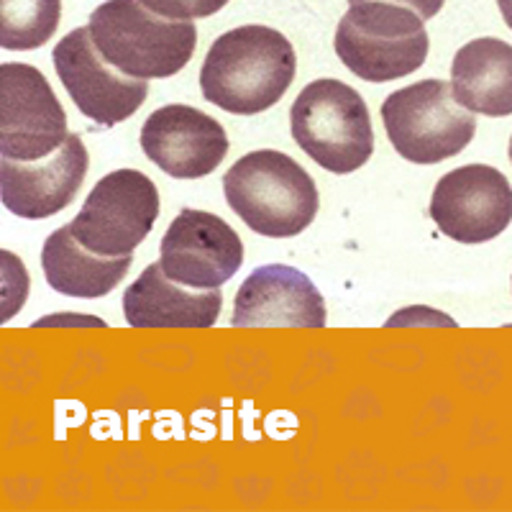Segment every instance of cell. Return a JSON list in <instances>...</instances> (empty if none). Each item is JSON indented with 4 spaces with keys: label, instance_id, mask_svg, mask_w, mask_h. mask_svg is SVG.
Returning <instances> with one entry per match:
<instances>
[{
    "label": "cell",
    "instance_id": "11",
    "mask_svg": "<svg viewBox=\"0 0 512 512\" xmlns=\"http://www.w3.org/2000/svg\"><path fill=\"white\" fill-rule=\"evenodd\" d=\"M159 262L169 280L192 290H218L244 264V244L223 218L185 208L159 241Z\"/></svg>",
    "mask_w": 512,
    "mask_h": 512
},
{
    "label": "cell",
    "instance_id": "16",
    "mask_svg": "<svg viewBox=\"0 0 512 512\" xmlns=\"http://www.w3.org/2000/svg\"><path fill=\"white\" fill-rule=\"evenodd\" d=\"M451 88L466 111L489 118L512 116V47L484 36L456 52L451 64Z\"/></svg>",
    "mask_w": 512,
    "mask_h": 512
},
{
    "label": "cell",
    "instance_id": "12",
    "mask_svg": "<svg viewBox=\"0 0 512 512\" xmlns=\"http://www.w3.org/2000/svg\"><path fill=\"white\" fill-rule=\"evenodd\" d=\"M141 149L162 172L198 180L216 172L228 154V136L216 118L190 105H164L141 126Z\"/></svg>",
    "mask_w": 512,
    "mask_h": 512
},
{
    "label": "cell",
    "instance_id": "7",
    "mask_svg": "<svg viewBox=\"0 0 512 512\" xmlns=\"http://www.w3.org/2000/svg\"><path fill=\"white\" fill-rule=\"evenodd\" d=\"M159 218V190L139 169H116L93 187L70 231L98 256H131Z\"/></svg>",
    "mask_w": 512,
    "mask_h": 512
},
{
    "label": "cell",
    "instance_id": "13",
    "mask_svg": "<svg viewBox=\"0 0 512 512\" xmlns=\"http://www.w3.org/2000/svg\"><path fill=\"white\" fill-rule=\"evenodd\" d=\"M88 167V149L77 134L67 136L57 152L36 162L0 157V200L13 216L41 221L75 200Z\"/></svg>",
    "mask_w": 512,
    "mask_h": 512
},
{
    "label": "cell",
    "instance_id": "22",
    "mask_svg": "<svg viewBox=\"0 0 512 512\" xmlns=\"http://www.w3.org/2000/svg\"><path fill=\"white\" fill-rule=\"evenodd\" d=\"M510 162H512V136H510Z\"/></svg>",
    "mask_w": 512,
    "mask_h": 512
},
{
    "label": "cell",
    "instance_id": "10",
    "mask_svg": "<svg viewBox=\"0 0 512 512\" xmlns=\"http://www.w3.org/2000/svg\"><path fill=\"white\" fill-rule=\"evenodd\" d=\"M428 216L448 239L484 244L512 223V187L500 169L487 164L451 169L433 190Z\"/></svg>",
    "mask_w": 512,
    "mask_h": 512
},
{
    "label": "cell",
    "instance_id": "20",
    "mask_svg": "<svg viewBox=\"0 0 512 512\" xmlns=\"http://www.w3.org/2000/svg\"><path fill=\"white\" fill-rule=\"evenodd\" d=\"M349 3L351 6H356V3H364V0H349ZM387 3H397V6L402 3V6L413 8L423 21H428V18H433L438 11H441L446 0H387Z\"/></svg>",
    "mask_w": 512,
    "mask_h": 512
},
{
    "label": "cell",
    "instance_id": "17",
    "mask_svg": "<svg viewBox=\"0 0 512 512\" xmlns=\"http://www.w3.org/2000/svg\"><path fill=\"white\" fill-rule=\"evenodd\" d=\"M41 267L52 290L70 297H103L126 277L131 256H98L62 226L44 241Z\"/></svg>",
    "mask_w": 512,
    "mask_h": 512
},
{
    "label": "cell",
    "instance_id": "21",
    "mask_svg": "<svg viewBox=\"0 0 512 512\" xmlns=\"http://www.w3.org/2000/svg\"><path fill=\"white\" fill-rule=\"evenodd\" d=\"M497 6H500L502 18H505V24L512 29V0H497Z\"/></svg>",
    "mask_w": 512,
    "mask_h": 512
},
{
    "label": "cell",
    "instance_id": "9",
    "mask_svg": "<svg viewBox=\"0 0 512 512\" xmlns=\"http://www.w3.org/2000/svg\"><path fill=\"white\" fill-rule=\"evenodd\" d=\"M54 70L77 111L105 128L134 116L149 95V82L123 75L105 62L90 26L70 31L54 47Z\"/></svg>",
    "mask_w": 512,
    "mask_h": 512
},
{
    "label": "cell",
    "instance_id": "14",
    "mask_svg": "<svg viewBox=\"0 0 512 512\" xmlns=\"http://www.w3.org/2000/svg\"><path fill=\"white\" fill-rule=\"evenodd\" d=\"M233 328H326V300L308 274L287 264H264L241 282Z\"/></svg>",
    "mask_w": 512,
    "mask_h": 512
},
{
    "label": "cell",
    "instance_id": "8",
    "mask_svg": "<svg viewBox=\"0 0 512 512\" xmlns=\"http://www.w3.org/2000/svg\"><path fill=\"white\" fill-rule=\"evenodd\" d=\"M67 116L47 77L31 64L0 67V157L36 162L67 141Z\"/></svg>",
    "mask_w": 512,
    "mask_h": 512
},
{
    "label": "cell",
    "instance_id": "4",
    "mask_svg": "<svg viewBox=\"0 0 512 512\" xmlns=\"http://www.w3.org/2000/svg\"><path fill=\"white\" fill-rule=\"evenodd\" d=\"M431 39L423 18L408 6L364 0L346 11L336 29L338 59L367 82L413 75L428 59Z\"/></svg>",
    "mask_w": 512,
    "mask_h": 512
},
{
    "label": "cell",
    "instance_id": "15",
    "mask_svg": "<svg viewBox=\"0 0 512 512\" xmlns=\"http://www.w3.org/2000/svg\"><path fill=\"white\" fill-rule=\"evenodd\" d=\"M223 308V292L187 290L169 280L162 262H154L123 292V315L134 328H210Z\"/></svg>",
    "mask_w": 512,
    "mask_h": 512
},
{
    "label": "cell",
    "instance_id": "6",
    "mask_svg": "<svg viewBox=\"0 0 512 512\" xmlns=\"http://www.w3.org/2000/svg\"><path fill=\"white\" fill-rule=\"evenodd\" d=\"M387 139L402 159L438 164L461 154L477 134V118L443 80H423L395 90L382 103Z\"/></svg>",
    "mask_w": 512,
    "mask_h": 512
},
{
    "label": "cell",
    "instance_id": "1",
    "mask_svg": "<svg viewBox=\"0 0 512 512\" xmlns=\"http://www.w3.org/2000/svg\"><path fill=\"white\" fill-rule=\"evenodd\" d=\"M295 49L269 26H239L213 41L200 70L208 103L236 116H256L280 103L295 80Z\"/></svg>",
    "mask_w": 512,
    "mask_h": 512
},
{
    "label": "cell",
    "instance_id": "3",
    "mask_svg": "<svg viewBox=\"0 0 512 512\" xmlns=\"http://www.w3.org/2000/svg\"><path fill=\"white\" fill-rule=\"evenodd\" d=\"M90 34L105 62L139 80L177 75L198 47L192 21L159 16L141 0H105L90 16Z\"/></svg>",
    "mask_w": 512,
    "mask_h": 512
},
{
    "label": "cell",
    "instance_id": "2",
    "mask_svg": "<svg viewBox=\"0 0 512 512\" xmlns=\"http://www.w3.org/2000/svg\"><path fill=\"white\" fill-rule=\"evenodd\" d=\"M231 210L251 231L269 239L303 233L318 216V187L292 157L259 149L233 164L223 177Z\"/></svg>",
    "mask_w": 512,
    "mask_h": 512
},
{
    "label": "cell",
    "instance_id": "19",
    "mask_svg": "<svg viewBox=\"0 0 512 512\" xmlns=\"http://www.w3.org/2000/svg\"><path fill=\"white\" fill-rule=\"evenodd\" d=\"M146 8L164 18L192 21V18H208L228 6V0H141Z\"/></svg>",
    "mask_w": 512,
    "mask_h": 512
},
{
    "label": "cell",
    "instance_id": "18",
    "mask_svg": "<svg viewBox=\"0 0 512 512\" xmlns=\"http://www.w3.org/2000/svg\"><path fill=\"white\" fill-rule=\"evenodd\" d=\"M62 16V0H0V47L29 52L44 47Z\"/></svg>",
    "mask_w": 512,
    "mask_h": 512
},
{
    "label": "cell",
    "instance_id": "5",
    "mask_svg": "<svg viewBox=\"0 0 512 512\" xmlns=\"http://www.w3.org/2000/svg\"><path fill=\"white\" fill-rule=\"evenodd\" d=\"M292 139L333 175H349L369 162L374 131L367 103L341 80L310 82L290 108Z\"/></svg>",
    "mask_w": 512,
    "mask_h": 512
}]
</instances>
